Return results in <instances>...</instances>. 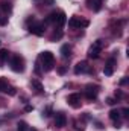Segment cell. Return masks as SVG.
<instances>
[{"instance_id": "6da1fadb", "label": "cell", "mask_w": 129, "mask_h": 131, "mask_svg": "<svg viewBox=\"0 0 129 131\" xmlns=\"http://www.w3.org/2000/svg\"><path fill=\"white\" fill-rule=\"evenodd\" d=\"M38 61L41 63L44 72H49V70H52L53 66H55V57H53V53H52L50 50H44V52L40 53Z\"/></svg>"}, {"instance_id": "7a4b0ae2", "label": "cell", "mask_w": 129, "mask_h": 131, "mask_svg": "<svg viewBox=\"0 0 129 131\" xmlns=\"http://www.w3.org/2000/svg\"><path fill=\"white\" fill-rule=\"evenodd\" d=\"M9 64H11V69H12L14 72H17V73H21V72L24 70V60H23V57H20V55H14V57L11 58Z\"/></svg>"}, {"instance_id": "3957f363", "label": "cell", "mask_w": 129, "mask_h": 131, "mask_svg": "<svg viewBox=\"0 0 129 131\" xmlns=\"http://www.w3.org/2000/svg\"><path fill=\"white\" fill-rule=\"evenodd\" d=\"M102 47H103V40H97V41H94L93 46L88 49V57H90V58H94V60L99 58Z\"/></svg>"}, {"instance_id": "277c9868", "label": "cell", "mask_w": 129, "mask_h": 131, "mask_svg": "<svg viewBox=\"0 0 129 131\" xmlns=\"http://www.w3.org/2000/svg\"><path fill=\"white\" fill-rule=\"evenodd\" d=\"M90 23L88 20H82L81 17H71L68 20V26L70 28H74V29H81V28H87Z\"/></svg>"}, {"instance_id": "5b68a950", "label": "cell", "mask_w": 129, "mask_h": 131, "mask_svg": "<svg viewBox=\"0 0 129 131\" xmlns=\"http://www.w3.org/2000/svg\"><path fill=\"white\" fill-rule=\"evenodd\" d=\"M44 31H46V25L44 23H38V21H33L32 25L29 26V32L36 35V37H41L44 35Z\"/></svg>"}, {"instance_id": "8992f818", "label": "cell", "mask_w": 129, "mask_h": 131, "mask_svg": "<svg viewBox=\"0 0 129 131\" xmlns=\"http://www.w3.org/2000/svg\"><path fill=\"white\" fill-rule=\"evenodd\" d=\"M99 90H100V87H99V85H96V84H88V85L85 87V96L90 99V101H93V99L97 98Z\"/></svg>"}, {"instance_id": "52a82bcc", "label": "cell", "mask_w": 129, "mask_h": 131, "mask_svg": "<svg viewBox=\"0 0 129 131\" xmlns=\"http://www.w3.org/2000/svg\"><path fill=\"white\" fill-rule=\"evenodd\" d=\"M0 92L2 93H8V95H11V96H14L17 92H15V89L5 79V78H0Z\"/></svg>"}, {"instance_id": "ba28073f", "label": "cell", "mask_w": 129, "mask_h": 131, "mask_svg": "<svg viewBox=\"0 0 129 131\" xmlns=\"http://www.w3.org/2000/svg\"><path fill=\"white\" fill-rule=\"evenodd\" d=\"M93 70H91V67L88 66L87 61H81V63H78V64L74 66V73L76 75H79V73H91Z\"/></svg>"}, {"instance_id": "9c48e42d", "label": "cell", "mask_w": 129, "mask_h": 131, "mask_svg": "<svg viewBox=\"0 0 129 131\" xmlns=\"http://www.w3.org/2000/svg\"><path fill=\"white\" fill-rule=\"evenodd\" d=\"M67 102H68L70 107L79 108V107H81V95H79V93H71V95H68Z\"/></svg>"}, {"instance_id": "30bf717a", "label": "cell", "mask_w": 129, "mask_h": 131, "mask_svg": "<svg viewBox=\"0 0 129 131\" xmlns=\"http://www.w3.org/2000/svg\"><path fill=\"white\" fill-rule=\"evenodd\" d=\"M65 124H67V116H65L64 113H56L55 114V127L56 128H62L65 127Z\"/></svg>"}, {"instance_id": "8fae6325", "label": "cell", "mask_w": 129, "mask_h": 131, "mask_svg": "<svg viewBox=\"0 0 129 131\" xmlns=\"http://www.w3.org/2000/svg\"><path fill=\"white\" fill-rule=\"evenodd\" d=\"M114 63H115L114 58H109V60H108L106 66L103 67V75H105V76H111V75L114 73Z\"/></svg>"}, {"instance_id": "7c38bea8", "label": "cell", "mask_w": 129, "mask_h": 131, "mask_svg": "<svg viewBox=\"0 0 129 131\" xmlns=\"http://www.w3.org/2000/svg\"><path fill=\"white\" fill-rule=\"evenodd\" d=\"M87 5L94 12H99L102 9V0H87Z\"/></svg>"}, {"instance_id": "4fadbf2b", "label": "cell", "mask_w": 129, "mask_h": 131, "mask_svg": "<svg viewBox=\"0 0 129 131\" xmlns=\"http://www.w3.org/2000/svg\"><path fill=\"white\" fill-rule=\"evenodd\" d=\"M65 23H67V17H65V14L61 11V12H58V17H56V21H55V26L58 28V29H61L62 26H64Z\"/></svg>"}, {"instance_id": "5bb4252c", "label": "cell", "mask_w": 129, "mask_h": 131, "mask_svg": "<svg viewBox=\"0 0 129 131\" xmlns=\"http://www.w3.org/2000/svg\"><path fill=\"white\" fill-rule=\"evenodd\" d=\"M31 85H32V89L35 90V93H38V95H43L44 93V87H43V84L38 79H32L31 81Z\"/></svg>"}, {"instance_id": "9a60e30c", "label": "cell", "mask_w": 129, "mask_h": 131, "mask_svg": "<svg viewBox=\"0 0 129 131\" xmlns=\"http://www.w3.org/2000/svg\"><path fill=\"white\" fill-rule=\"evenodd\" d=\"M59 52H61L62 58H70V55H71V46L70 44H62Z\"/></svg>"}, {"instance_id": "2e32d148", "label": "cell", "mask_w": 129, "mask_h": 131, "mask_svg": "<svg viewBox=\"0 0 129 131\" xmlns=\"http://www.w3.org/2000/svg\"><path fill=\"white\" fill-rule=\"evenodd\" d=\"M56 17H58V12H52V14H49V15L44 18V25H49V23H55V21H56Z\"/></svg>"}, {"instance_id": "e0dca14e", "label": "cell", "mask_w": 129, "mask_h": 131, "mask_svg": "<svg viewBox=\"0 0 129 131\" xmlns=\"http://www.w3.org/2000/svg\"><path fill=\"white\" fill-rule=\"evenodd\" d=\"M0 9H2L3 12H6V14H8V12H11V11H12V5H11L9 2H2V3H0Z\"/></svg>"}, {"instance_id": "ac0fdd59", "label": "cell", "mask_w": 129, "mask_h": 131, "mask_svg": "<svg viewBox=\"0 0 129 131\" xmlns=\"http://www.w3.org/2000/svg\"><path fill=\"white\" fill-rule=\"evenodd\" d=\"M109 119H111V121H114V122H115V121H120V111H119V110H115V108H114V110H111V111H109Z\"/></svg>"}, {"instance_id": "d6986e66", "label": "cell", "mask_w": 129, "mask_h": 131, "mask_svg": "<svg viewBox=\"0 0 129 131\" xmlns=\"http://www.w3.org/2000/svg\"><path fill=\"white\" fill-rule=\"evenodd\" d=\"M8 58H9V52L6 49H0V63L8 61Z\"/></svg>"}, {"instance_id": "ffe728a7", "label": "cell", "mask_w": 129, "mask_h": 131, "mask_svg": "<svg viewBox=\"0 0 129 131\" xmlns=\"http://www.w3.org/2000/svg\"><path fill=\"white\" fill-rule=\"evenodd\" d=\"M17 131H29V125L24 122V121H20L17 124Z\"/></svg>"}, {"instance_id": "44dd1931", "label": "cell", "mask_w": 129, "mask_h": 131, "mask_svg": "<svg viewBox=\"0 0 129 131\" xmlns=\"http://www.w3.org/2000/svg\"><path fill=\"white\" fill-rule=\"evenodd\" d=\"M61 37H62V32H61V31H58V32H53V35H52V38H50V40H52V41H53V40H59Z\"/></svg>"}, {"instance_id": "7402d4cb", "label": "cell", "mask_w": 129, "mask_h": 131, "mask_svg": "<svg viewBox=\"0 0 129 131\" xmlns=\"http://www.w3.org/2000/svg\"><path fill=\"white\" fill-rule=\"evenodd\" d=\"M115 102H117V101H115L114 98H108L106 99V104H108V105H114Z\"/></svg>"}, {"instance_id": "603a6c76", "label": "cell", "mask_w": 129, "mask_h": 131, "mask_svg": "<svg viewBox=\"0 0 129 131\" xmlns=\"http://www.w3.org/2000/svg\"><path fill=\"white\" fill-rule=\"evenodd\" d=\"M50 113H52V107H47V108H46V111H43V114H44V116H50Z\"/></svg>"}, {"instance_id": "cb8c5ba5", "label": "cell", "mask_w": 129, "mask_h": 131, "mask_svg": "<svg viewBox=\"0 0 129 131\" xmlns=\"http://www.w3.org/2000/svg\"><path fill=\"white\" fill-rule=\"evenodd\" d=\"M122 113H123V116H125V117H129V108H123V110H122Z\"/></svg>"}, {"instance_id": "d4e9b609", "label": "cell", "mask_w": 129, "mask_h": 131, "mask_svg": "<svg viewBox=\"0 0 129 131\" xmlns=\"http://www.w3.org/2000/svg\"><path fill=\"white\" fill-rule=\"evenodd\" d=\"M8 23V17H0V25H6Z\"/></svg>"}, {"instance_id": "484cf974", "label": "cell", "mask_w": 129, "mask_h": 131, "mask_svg": "<svg viewBox=\"0 0 129 131\" xmlns=\"http://www.w3.org/2000/svg\"><path fill=\"white\" fill-rule=\"evenodd\" d=\"M115 98H123V93H122V92H120V90H115Z\"/></svg>"}, {"instance_id": "4316f807", "label": "cell", "mask_w": 129, "mask_h": 131, "mask_svg": "<svg viewBox=\"0 0 129 131\" xmlns=\"http://www.w3.org/2000/svg\"><path fill=\"white\" fill-rule=\"evenodd\" d=\"M58 73H59V75H64L65 73V67H59V69H58Z\"/></svg>"}, {"instance_id": "83f0119b", "label": "cell", "mask_w": 129, "mask_h": 131, "mask_svg": "<svg viewBox=\"0 0 129 131\" xmlns=\"http://www.w3.org/2000/svg\"><path fill=\"white\" fill-rule=\"evenodd\" d=\"M32 105H26V108H24V111H32Z\"/></svg>"}, {"instance_id": "f1b7e54d", "label": "cell", "mask_w": 129, "mask_h": 131, "mask_svg": "<svg viewBox=\"0 0 129 131\" xmlns=\"http://www.w3.org/2000/svg\"><path fill=\"white\" fill-rule=\"evenodd\" d=\"M126 82H128V79H126V78H123V79H122V81H120V85H125V84H126Z\"/></svg>"}, {"instance_id": "f546056e", "label": "cell", "mask_w": 129, "mask_h": 131, "mask_svg": "<svg viewBox=\"0 0 129 131\" xmlns=\"http://www.w3.org/2000/svg\"><path fill=\"white\" fill-rule=\"evenodd\" d=\"M29 131H36V130H33V128H32V130H29Z\"/></svg>"}]
</instances>
